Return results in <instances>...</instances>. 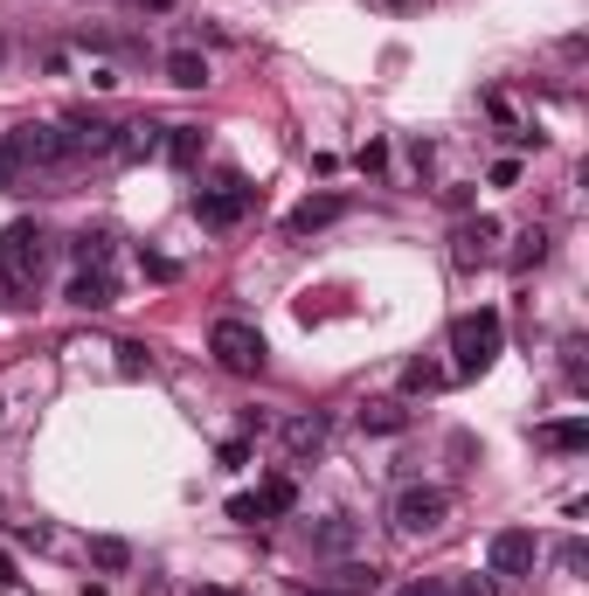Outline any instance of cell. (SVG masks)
I'll list each match as a JSON object with an SVG mask.
<instances>
[{"instance_id":"1","label":"cell","mask_w":589,"mask_h":596,"mask_svg":"<svg viewBox=\"0 0 589 596\" xmlns=\"http://www.w3.org/2000/svg\"><path fill=\"white\" fill-rule=\"evenodd\" d=\"M42 271H49V236L35 222H8L0 229V291H8V306H35Z\"/></svg>"},{"instance_id":"2","label":"cell","mask_w":589,"mask_h":596,"mask_svg":"<svg viewBox=\"0 0 589 596\" xmlns=\"http://www.w3.org/2000/svg\"><path fill=\"white\" fill-rule=\"evenodd\" d=\"M500 347H506V320L500 312H465V320H451V353H458V368H451V375H486L492 361H500Z\"/></svg>"},{"instance_id":"3","label":"cell","mask_w":589,"mask_h":596,"mask_svg":"<svg viewBox=\"0 0 589 596\" xmlns=\"http://www.w3.org/2000/svg\"><path fill=\"white\" fill-rule=\"evenodd\" d=\"M208 353H216L230 375H263V333L250 320H216V333H208Z\"/></svg>"},{"instance_id":"4","label":"cell","mask_w":589,"mask_h":596,"mask_svg":"<svg viewBox=\"0 0 589 596\" xmlns=\"http://www.w3.org/2000/svg\"><path fill=\"white\" fill-rule=\"evenodd\" d=\"M250 209H257V188H250L243 174H222L216 188L195 195V222H201V229H236Z\"/></svg>"},{"instance_id":"5","label":"cell","mask_w":589,"mask_h":596,"mask_svg":"<svg viewBox=\"0 0 589 596\" xmlns=\"http://www.w3.org/2000/svg\"><path fill=\"white\" fill-rule=\"evenodd\" d=\"M0 146H8L22 166H70V160H77V146H70L63 125H14Z\"/></svg>"},{"instance_id":"6","label":"cell","mask_w":589,"mask_h":596,"mask_svg":"<svg viewBox=\"0 0 589 596\" xmlns=\"http://www.w3.org/2000/svg\"><path fill=\"white\" fill-rule=\"evenodd\" d=\"M451 520V493L444 486H403L395 493V534H437Z\"/></svg>"},{"instance_id":"7","label":"cell","mask_w":589,"mask_h":596,"mask_svg":"<svg viewBox=\"0 0 589 596\" xmlns=\"http://www.w3.org/2000/svg\"><path fill=\"white\" fill-rule=\"evenodd\" d=\"M535 562H541L535 527H500V534H492V548H486V575H535Z\"/></svg>"},{"instance_id":"8","label":"cell","mask_w":589,"mask_h":596,"mask_svg":"<svg viewBox=\"0 0 589 596\" xmlns=\"http://www.w3.org/2000/svg\"><path fill=\"white\" fill-rule=\"evenodd\" d=\"M63 298L77 312H105V306H119V277H111V264H77L70 285H63Z\"/></svg>"},{"instance_id":"9","label":"cell","mask_w":589,"mask_h":596,"mask_svg":"<svg viewBox=\"0 0 589 596\" xmlns=\"http://www.w3.org/2000/svg\"><path fill=\"white\" fill-rule=\"evenodd\" d=\"M63 133H70V146H77V160H105V153H119V125L98 119V111H70Z\"/></svg>"},{"instance_id":"10","label":"cell","mask_w":589,"mask_h":596,"mask_svg":"<svg viewBox=\"0 0 589 596\" xmlns=\"http://www.w3.org/2000/svg\"><path fill=\"white\" fill-rule=\"evenodd\" d=\"M347 209H354L347 195H306V201H298L292 215H284V236H312V229H333V222L347 215Z\"/></svg>"},{"instance_id":"11","label":"cell","mask_w":589,"mask_h":596,"mask_svg":"<svg viewBox=\"0 0 589 596\" xmlns=\"http://www.w3.org/2000/svg\"><path fill=\"white\" fill-rule=\"evenodd\" d=\"M492 244H500V222L479 215V222H458V236H451V257H458V271H479L486 257H492Z\"/></svg>"},{"instance_id":"12","label":"cell","mask_w":589,"mask_h":596,"mask_svg":"<svg viewBox=\"0 0 589 596\" xmlns=\"http://www.w3.org/2000/svg\"><path fill=\"white\" fill-rule=\"evenodd\" d=\"M160 146H167V125H154V119L119 125V160H160Z\"/></svg>"},{"instance_id":"13","label":"cell","mask_w":589,"mask_h":596,"mask_svg":"<svg viewBox=\"0 0 589 596\" xmlns=\"http://www.w3.org/2000/svg\"><path fill=\"white\" fill-rule=\"evenodd\" d=\"M535 444H541V451H562V458H576V451H589V423H582V417L541 423V431H535Z\"/></svg>"},{"instance_id":"14","label":"cell","mask_w":589,"mask_h":596,"mask_svg":"<svg viewBox=\"0 0 589 596\" xmlns=\"http://www.w3.org/2000/svg\"><path fill=\"white\" fill-rule=\"evenodd\" d=\"M360 431H368V437H403L409 431V409L403 402H368V409H360Z\"/></svg>"},{"instance_id":"15","label":"cell","mask_w":589,"mask_h":596,"mask_svg":"<svg viewBox=\"0 0 589 596\" xmlns=\"http://www.w3.org/2000/svg\"><path fill=\"white\" fill-rule=\"evenodd\" d=\"M347 548H354V520L347 513H327L312 527V555H347Z\"/></svg>"},{"instance_id":"16","label":"cell","mask_w":589,"mask_h":596,"mask_svg":"<svg viewBox=\"0 0 589 596\" xmlns=\"http://www.w3.org/2000/svg\"><path fill=\"white\" fill-rule=\"evenodd\" d=\"M319 444H327V417H292V423H284V451H292V458L319 451Z\"/></svg>"},{"instance_id":"17","label":"cell","mask_w":589,"mask_h":596,"mask_svg":"<svg viewBox=\"0 0 589 596\" xmlns=\"http://www.w3.org/2000/svg\"><path fill=\"white\" fill-rule=\"evenodd\" d=\"M167 84H174V90H201L208 84V63L195 49H174V55H167Z\"/></svg>"},{"instance_id":"18","label":"cell","mask_w":589,"mask_h":596,"mask_svg":"<svg viewBox=\"0 0 589 596\" xmlns=\"http://www.w3.org/2000/svg\"><path fill=\"white\" fill-rule=\"evenodd\" d=\"M201 153V133L195 125H167V146H160V160H174V166H195Z\"/></svg>"},{"instance_id":"19","label":"cell","mask_w":589,"mask_h":596,"mask_svg":"<svg viewBox=\"0 0 589 596\" xmlns=\"http://www.w3.org/2000/svg\"><path fill=\"white\" fill-rule=\"evenodd\" d=\"M70 257L77 264H111V229H77L70 236Z\"/></svg>"},{"instance_id":"20","label":"cell","mask_w":589,"mask_h":596,"mask_svg":"<svg viewBox=\"0 0 589 596\" xmlns=\"http://www.w3.org/2000/svg\"><path fill=\"white\" fill-rule=\"evenodd\" d=\"M451 382V368H437V361H409L403 368V388L409 396H430V388H444Z\"/></svg>"},{"instance_id":"21","label":"cell","mask_w":589,"mask_h":596,"mask_svg":"<svg viewBox=\"0 0 589 596\" xmlns=\"http://www.w3.org/2000/svg\"><path fill=\"white\" fill-rule=\"evenodd\" d=\"M90 562H98L105 575H119V569H132V548L119 542V534H98V542H90Z\"/></svg>"},{"instance_id":"22","label":"cell","mask_w":589,"mask_h":596,"mask_svg":"<svg viewBox=\"0 0 589 596\" xmlns=\"http://www.w3.org/2000/svg\"><path fill=\"white\" fill-rule=\"evenodd\" d=\"M111 353H119V375H125V382L154 375V353H146V340H119V347H111Z\"/></svg>"},{"instance_id":"23","label":"cell","mask_w":589,"mask_h":596,"mask_svg":"<svg viewBox=\"0 0 589 596\" xmlns=\"http://www.w3.org/2000/svg\"><path fill=\"white\" fill-rule=\"evenodd\" d=\"M257 507H263V520H271V513H292V507H298V486H292V479H271V486H257Z\"/></svg>"},{"instance_id":"24","label":"cell","mask_w":589,"mask_h":596,"mask_svg":"<svg viewBox=\"0 0 589 596\" xmlns=\"http://www.w3.org/2000/svg\"><path fill=\"white\" fill-rule=\"evenodd\" d=\"M139 271L154 277V285H174V277H181V264H174V257H160V250H139Z\"/></svg>"},{"instance_id":"25","label":"cell","mask_w":589,"mask_h":596,"mask_svg":"<svg viewBox=\"0 0 589 596\" xmlns=\"http://www.w3.org/2000/svg\"><path fill=\"white\" fill-rule=\"evenodd\" d=\"M354 166H360V174H389V146H382V139H368V146L354 153Z\"/></svg>"},{"instance_id":"26","label":"cell","mask_w":589,"mask_h":596,"mask_svg":"<svg viewBox=\"0 0 589 596\" xmlns=\"http://www.w3.org/2000/svg\"><path fill=\"white\" fill-rule=\"evenodd\" d=\"M541 257H548V236H541V229H527V236H520V250H513V264L527 271V264H541Z\"/></svg>"},{"instance_id":"27","label":"cell","mask_w":589,"mask_h":596,"mask_svg":"<svg viewBox=\"0 0 589 596\" xmlns=\"http://www.w3.org/2000/svg\"><path fill=\"white\" fill-rule=\"evenodd\" d=\"M230 520H236V527H257V520H263L257 493H236V499H230Z\"/></svg>"},{"instance_id":"28","label":"cell","mask_w":589,"mask_h":596,"mask_svg":"<svg viewBox=\"0 0 589 596\" xmlns=\"http://www.w3.org/2000/svg\"><path fill=\"white\" fill-rule=\"evenodd\" d=\"M340 589H382V569H340Z\"/></svg>"},{"instance_id":"29","label":"cell","mask_w":589,"mask_h":596,"mask_svg":"<svg viewBox=\"0 0 589 596\" xmlns=\"http://www.w3.org/2000/svg\"><path fill=\"white\" fill-rule=\"evenodd\" d=\"M22 174H28V166H22V160H14V153H8V146H0V195H14V188H22Z\"/></svg>"},{"instance_id":"30","label":"cell","mask_w":589,"mask_h":596,"mask_svg":"<svg viewBox=\"0 0 589 596\" xmlns=\"http://www.w3.org/2000/svg\"><path fill=\"white\" fill-rule=\"evenodd\" d=\"M555 562H562L568 575H582V569H589V548H582V542H562V548H555Z\"/></svg>"},{"instance_id":"31","label":"cell","mask_w":589,"mask_h":596,"mask_svg":"<svg viewBox=\"0 0 589 596\" xmlns=\"http://www.w3.org/2000/svg\"><path fill=\"white\" fill-rule=\"evenodd\" d=\"M222 464H230V472H236V464H250V444L230 437V444H222Z\"/></svg>"},{"instance_id":"32","label":"cell","mask_w":589,"mask_h":596,"mask_svg":"<svg viewBox=\"0 0 589 596\" xmlns=\"http://www.w3.org/2000/svg\"><path fill=\"white\" fill-rule=\"evenodd\" d=\"M451 596H492V583H486V575H465V583L451 589Z\"/></svg>"},{"instance_id":"33","label":"cell","mask_w":589,"mask_h":596,"mask_svg":"<svg viewBox=\"0 0 589 596\" xmlns=\"http://www.w3.org/2000/svg\"><path fill=\"white\" fill-rule=\"evenodd\" d=\"M395 596H451V583H409V589H395Z\"/></svg>"},{"instance_id":"34","label":"cell","mask_w":589,"mask_h":596,"mask_svg":"<svg viewBox=\"0 0 589 596\" xmlns=\"http://www.w3.org/2000/svg\"><path fill=\"white\" fill-rule=\"evenodd\" d=\"M0 583H22V575H14V555L0 548Z\"/></svg>"},{"instance_id":"35","label":"cell","mask_w":589,"mask_h":596,"mask_svg":"<svg viewBox=\"0 0 589 596\" xmlns=\"http://www.w3.org/2000/svg\"><path fill=\"white\" fill-rule=\"evenodd\" d=\"M139 8H146V14H174L181 0H139Z\"/></svg>"},{"instance_id":"36","label":"cell","mask_w":589,"mask_h":596,"mask_svg":"<svg viewBox=\"0 0 589 596\" xmlns=\"http://www.w3.org/2000/svg\"><path fill=\"white\" fill-rule=\"evenodd\" d=\"M195 596H236V589H230V583H208V589H195Z\"/></svg>"},{"instance_id":"37","label":"cell","mask_w":589,"mask_h":596,"mask_svg":"<svg viewBox=\"0 0 589 596\" xmlns=\"http://www.w3.org/2000/svg\"><path fill=\"white\" fill-rule=\"evenodd\" d=\"M389 8H416V0H389Z\"/></svg>"},{"instance_id":"38","label":"cell","mask_w":589,"mask_h":596,"mask_svg":"<svg viewBox=\"0 0 589 596\" xmlns=\"http://www.w3.org/2000/svg\"><path fill=\"white\" fill-rule=\"evenodd\" d=\"M0 63H8V42H0Z\"/></svg>"}]
</instances>
